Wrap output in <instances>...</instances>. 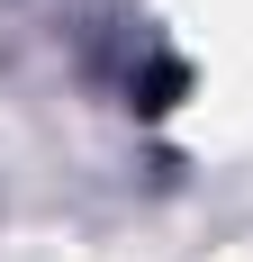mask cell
<instances>
[{
    "mask_svg": "<svg viewBox=\"0 0 253 262\" xmlns=\"http://www.w3.org/2000/svg\"><path fill=\"white\" fill-rule=\"evenodd\" d=\"M181 91H190V73H181V63H154V73L136 81V108H145V118H163V108H172Z\"/></svg>",
    "mask_w": 253,
    "mask_h": 262,
    "instance_id": "obj_1",
    "label": "cell"
}]
</instances>
